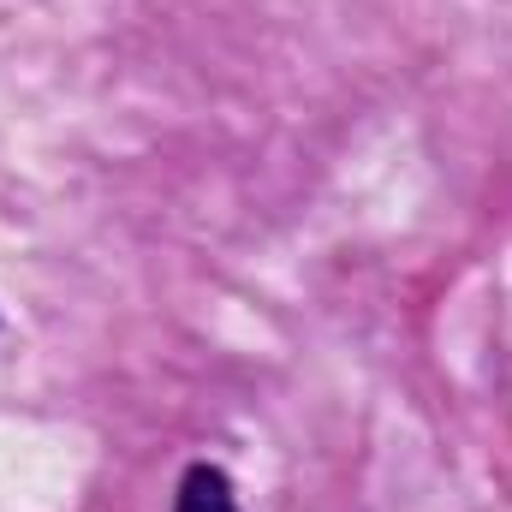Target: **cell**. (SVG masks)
<instances>
[{"instance_id": "6da1fadb", "label": "cell", "mask_w": 512, "mask_h": 512, "mask_svg": "<svg viewBox=\"0 0 512 512\" xmlns=\"http://www.w3.org/2000/svg\"><path fill=\"white\" fill-rule=\"evenodd\" d=\"M173 512H245V507H239V489H233V477H227L221 465L197 459V465H185V477H179Z\"/></svg>"}]
</instances>
